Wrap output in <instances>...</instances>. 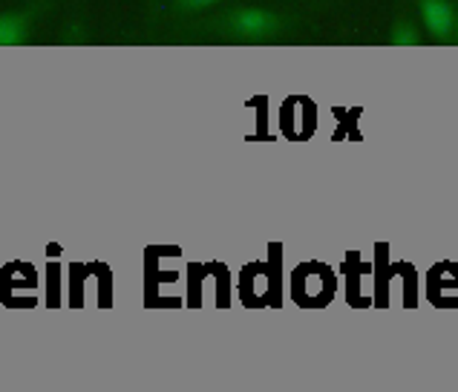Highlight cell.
I'll return each mask as SVG.
<instances>
[{
    "label": "cell",
    "instance_id": "cell-3",
    "mask_svg": "<svg viewBox=\"0 0 458 392\" xmlns=\"http://www.w3.org/2000/svg\"><path fill=\"white\" fill-rule=\"evenodd\" d=\"M421 18L427 32L444 41L455 30V12L447 0H421Z\"/></svg>",
    "mask_w": 458,
    "mask_h": 392
},
{
    "label": "cell",
    "instance_id": "cell-4",
    "mask_svg": "<svg viewBox=\"0 0 458 392\" xmlns=\"http://www.w3.org/2000/svg\"><path fill=\"white\" fill-rule=\"evenodd\" d=\"M389 41L395 44V47H418V44H421V35H418V26L415 23L401 21V23L392 26Z\"/></svg>",
    "mask_w": 458,
    "mask_h": 392
},
{
    "label": "cell",
    "instance_id": "cell-6",
    "mask_svg": "<svg viewBox=\"0 0 458 392\" xmlns=\"http://www.w3.org/2000/svg\"><path fill=\"white\" fill-rule=\"evenodd\" d=\"M455 35H458V18H455Z\"/></svg>",
    "mask_w": 458,
    "mask_h": 392
},
{
    "label": "cell",
    "instance_id": "cell-2",
    "mask_svg": "<svg viewBox=\"0 0 458 392\" xmlns=\"http://www.w3.org/2000/svg\"><path fill=\"white\" fill-rule=\"evenodd\" d=\"M32 21H35V9L4 12L0 15V47H21L30 41Z\"/></svg>",
    "mask_w": 458,
    "mask_h": 392
},
{
    "label": "cell",
    "instance_id": "cell-5",
    "mask_svg": "<svg viewBox=\"0 0 458 392\" xmlns=\"http://www.w3.org/2000/svg\"><path fill=\"white\" fill-rule=\"evenodd\" d=\"M216 4L219 0H174V6L179 12H202V9H211Z\"/></svg>",
    "mask_w": 458,
    "mask_h": 392
},
{
    "label": "cell",
    "instance_id": "cell-1",
    "mask_svg": "<svg viewBox=\"0 0 458 392\" xmlns=\"http://www.w3.org/2000/svg\"><path fill=\"white\" fill-rule=\"evenodd\" d=\"M219 30L231 35L233 41L263 44V41H271L274 35H280L283 18L277 12L263 9V6H242V9H231L225 18H219Z\"/></svg>",
    "mask_w": 458,
    "mask_h": 392
}]
</instances>
